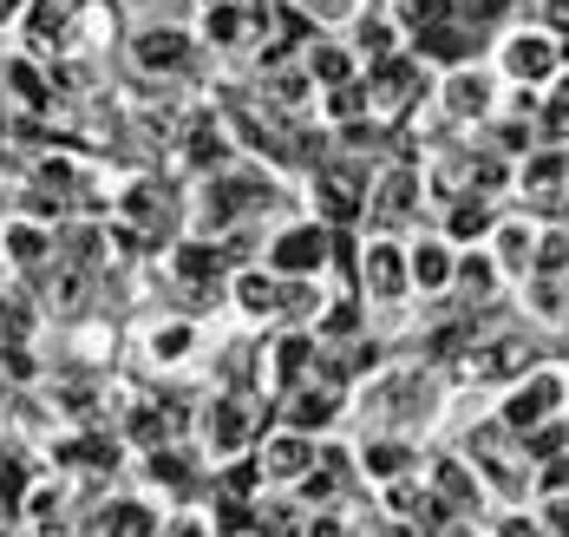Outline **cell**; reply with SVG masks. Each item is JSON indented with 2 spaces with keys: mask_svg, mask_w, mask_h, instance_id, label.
<instances>
[{
  "mask_svg": "<svg viewBox=\"0 0 569 537\" xmlns=\"http://www.w3.org/2000/svg\"><path fill=\"white\" fill-rule=\"evenodd\" d=\"M458 453L478 466V478H485V491H491V505H505V511H523V498L537 491V466L523 459V439H517L505 419H478L465 439H458Z\"/></svg>",
  "mask_w": 569,
  "mask_h": 537,
  "instance_id": "cell-1",
  "label": "cell"
},
{
  "mask_svg": "<svg viewBox=\"0 0 569 537\" xmlns=\"http://www.w3.org/2000/svg\"><path fill=\"white\" fill-rule=\"evenodd\" d=\"M498 419L517 439L550 419H569V360H530L511 387H498Z\"/></svg>",
  "mask_w": 569,
  "mask_h": 537,
  "instance_id": "cell-2",
  "label": "cell"
},
{
  "mask_svg": "<svg viewBox=\"0 0 569 537\" xmlns=\"http://www.w3.org/2000/svg\"><path fill=\"white\" fill-rule=\"evenodd\" d=\"M569 66V47L550 33V27H511L491 53V72L517 86V92H537V86H557Z\"/></svg>",
  "mask_w": 569,
  "mask_h": 537,
  "instance_id": "cell-3",
  "label": "cell"
},
{
  "mask_svg": "<svg viewBox=\"0 0 569 537\" xmlns=\"http://www.w3.org/2000/svg\"><path fill=\"white\" fill-rule=\"evenodd\" d=\"M419 99H432V66L419 60L412 47H399V53H387V60H367V106H373L380 125L412 119Z\"/></svg>",
  "mask_w": 569,
  "mask_h": 537,
  "instance_id": "cell-4",
  "label": "cell"
},
{
  "mask_svg": "<svg viewBox=\"0 0 569 537\" xmlns=\"http://www.w3.org/2000/svg\"><path fill=\"white\" fill-rule=\"evenodd\" d=\"M353 289L367 308H406L412 301V269H406V242L393 230H373V237L353 249Z\"/></svg>",
  "mask_w": 569,
  "mask_h": 537,
  "instance_id": "cell-5",
  "label": "cell"
},
{
  "mask_svg": "<svg viewBox=\"0 0 569 537\" xmlns=\"http://www.w3.org/2000/svg\"><path fill=\"white\" fill-rule=\"evenodd\" d=\"M262 262L288 276V282H301V276H328L335 269V230L308 210V217H288L276 223L269 237H262Z\"/></svg>",
  "mask_w": 569,
  "mask_h": 537,
  "instance_id": "cell-6",
  "label": "cell"
},
{
  "mask_svg": "<svg viewBox=\"0 0 569 537\" xmlns=\"http://www.w3.org/2000/svg\"><path fill=\"white\" fill-rule=\"evenodd\" d=\"M498 92H505V79H498L491 66H478V60L439 72V92H432L439 125H446V131H471V125H485L491 112H498Z\"/></svg>",
  "mask_w": 569,
  "mask_h": 537,
  "instance_id": "cell-7",
  "label": "cell"
},
{
  "mask_svg": "<svg viewBox=\"0 0 569 537\" xmlns=\"http://www.w3.org/2000/svg\"><path fill=\"white\" fill-rule=\"evenodd\" d=\"M419 165L426 158H387L380 171H373V183H367V223L373 230H406L412 217H419V203H426V178H419Z\"/></svg>",
  "mask_w": 569,
  "mask_h": 537,
  "instance_id": "cell-8",
  "label": "cell"
},
{
  "mask_svg": "<svg viewBox=\"0 0 569 537\" xmlns=\"http://www.w3.org/2000/svg\"><path fill=\"white\" fill-rule=\"evenodd\" d=\"M367 171L353 165V158H321L315 171H308V197H315V217L328 223V230H353V223H367Z\"/></svg>",
  "mask_w": 569,
  "mask_h": 537,
  "instance_id": "cell-9",
  "label": "cell"
},
{
  "mask_svg": "<svg viewBox=\"0 0 569 537\" xmlns=\"http://www.w3.org/2000/svg\"><path fill=\"white\" fill-rule=\"evenodd\" d=\"M197 27H183V20H144V27H131V66L138 72H151V79H177V72H190L197 66Z\"/></svg>",
  "mask_w": 569,
  "mask_h": 537,
  "instance_id": "cell-10",
  "label": "cell"
},
{
  "mask_svg": "<svg viewBox=\"0 0 569 537\" xmlns=\"http://www.w3.org/2000/svg\"><path fill=\"white\" fill-rule=\"evenodd\" d=\"M419 478L439 491V505L452 518H485L491 511V491H485V478H478V466L465 453H426L419 459Z\"/></svg>",
  "mask_w": 569,
  "mask_h": 537,
  "instance_id": "cell-11",
  "label": "cell"
},
{
  "mask_svg": "<svg viewBox=\"0 0 569 537\" xmlns=\"http://www.w3.org/2000/svg\"><path fill=\"white\" fill-rule=\"evenodd\" d=\"M276 414H282V426L308 432V439H328V432L347 419V387L321 380V374H308L301 387H288L282 400H276Z\"/></svg>",
  "mask_w": 569,
  "mask_h": 537,
  "instance_id": "cell-12",
  "label": "cell"
},
{
  "mask_svg": "<svg viewBox=\"0 0 569 537\" xmlns=\"http://www.w3.org/2000/svg\"><path fill=\"white\" fill-rule=\"evenodd\" d=\"M511 197H523L530 210H557L569 197V145H530V151L517 158Z\"/></svg>",
  "mask_w": 569,
  "mask_h": 537,
  "instance_id": "cell-13",
  "label": "cell"
},
{
  "mask_svg": "<svg viewBox=\"0 0 569 537\" xmlns=\"http://www.w3.org/2000/svg\"><path fill=\"white\" fill-rule=\"evenodd\" d=\"M485 249H491V262L505 269V282H523V276L537 269V249H543V217H537V210H498Z\"/></svg>",
  "mask_w": 569,
  "mask_h": 537,
  "instance_id": "cell-14",
  "label": "cell"
},
{
  "mask_svg": "<svg viewBox=\"0 0 569 537\" xmlns=\"http://www.w3.org/2000/svg\"><path fill=\"white\" fill-rule=\"evenodd\" d=\"M530 360H537L530 335H485L471 355L458 360V380H465V387H511Z\"/></svg>",
  "mask_w": 569,
  "mask_h": 537,
  "instance_id": "cell-15",
  "label": "cell"
},
{
  "mask_svg": "<svg viewBox=\"0 0 569 537\" xmlns=\"http://www.w3.org/2000/svg\"><path fill=\"white\" fill-rule=\"evenodd\" d=\"M419 459H426L419 439H412V432H393V426H373V432L353 446V473L367 478L373 491L393 485V478H406V473H419Z\"/></svg>",
  "mask_w": 569,
  "mask_h": 537,
  "instance_id": "cell-16",
  "label": "cell"
},
{
  "mask_svg": "<svg viewBox=\"0 0 569 537\" xmlns=\"http://www.w3.org/2000/svg\"><path fill=\"white\" fill-rule=\"evenodd\" d=\"M256 33H269V20H262V7H249V0H203V7H197V40H203L210 53H242Z\"/></svg>",
  "mask_w": 569,
  "mask_h": 537,
  "instance_id": "cell-17",
  "label": "cell"
},
{
  "mask_svg": "<svg viewBox=\"0 0 569 537\" xmlns=\"http://www.w3.org/2000/svg\"><path fill=\"white\" fill-rule=\"evenodd\" d=\"M315 360H321V341H315V328H282V335L262 348V387L282 400L288 387H301V380L315 374Z\"/></svg>",
  "mask_w": 569,
  "mask_h": 537,
  "instance_id": "cell-18",
  "label": "cell"
},
{
  "mask_svg": "<svg viewBox=\"0 0 569 537\" xmlns=\"http://www.w3.org/2000/svg\"><path fill=\"white\" fill-rule=\"evenodd\" d=\"M229 308L242 315V321H276L282 328V276L269 269V262H236L229 269Z\"/></svg>",
  "mask_w": 569,
  "mask_h": 537,
  "instance_id": "cell-19",
  "label": "cell"
},
{
  "mask_svg": "<svg viewBox=\"0 0 569 537\" xmlns=\"http://www.w3.org/2000/svg\"><path fill=\"white\" fill-rule=\"evenodd\" d=\"M256 466H262V485L288 491L295 478L315 466V439H308V432H295V426H269V432L256 439Z\"/></svg>",
  "mask_w": 569,
  "mask_h": 537,
  "instance_id": "cell-20",
  "label": "cell"
},
{
  "mask_svg": "<svg viewBox=\"0 0 569 537\" xmlns=\"http://www.w3.org/2000/svg\"><path fill=\"white\" fill-rule=\"evenodd\" d=\"M452 262H458V249L439 230H426V237H412L406 242V269H412V296H426V301H446L452 296Z\"/></svg>",
  "mask_w": 569,
  "mask_h": 537,
  "instance_id": "cell-21",
  "label": "cell"
},
{
  "mask_svg": "<svg viewBox=\"0 0 569 537\" xmlns=\"http://www.w3.org/2000/svg\"><path fill=\"white\" fill-rule=\"evenodd\" d=\"M498 289H505V269L491 262V249H485V242L458 249V262H452V296H458V308H491V301H498Z\"/></svg>",
  "mask_w": 569,
  "mask_h": 537,
  "instance_id": "cell-22",
  "label": "cell"
},
{
  "mask_svg": "<svg viewBox=\"0 0 569 537\" xmlns=\"http://www.w3.org/2000/svg\"><path fill=\"white\" fill-rule=\"evenodd\" d=\"M412 40V53L426 66H439V72H452V66H465V60H478V40H471V27L465 20H439V27H419V33H406Z\"/></svg>",
  "mask_w": 569,
  "mask_h": 537,
  "instance_id": "cell-23",
  "label": "cell"
},
{
  "mask_svg": "<svg viewBox=\"0 0 569 537\" xmlns=\"http://www.w3.org/2000/svg\"><path fill=\"white\" fill-rule=\"evenodd\" d=\"M301 66H308V79H315V92L347 86V79H360V72H367V60L353 53V40H328V33H315V40L301 47Z\"/></svg>",
  "mask_w": 569,
  "mask_h": 537,
  "instance_id": "cell-24",
  "label": "cell"
},
{
  "mask_svg": "<svg viewBox=\"0 0 569 537\" xmlns=\"http://www.w3.org/2000/svg\"><path fill=\"white\" fill-rule=\"evenodd\" d=\"M0 79L13 86V99H20L27 112H53V72L40 66V53H27V47L0 53Z\"/></svg>",
  "mask_w": 569,
  "mask_h": 537,
  "instance_id": "cell-25",
  "label": "cell"
},
{
  "mask_svg": "<svg viewBox=\"0 0 569 537\" xmlns=\"http://www.w3.org/2000/svg\"><path fill=\"white\" fill-rule=\"evenodd\" d=\"M491 223H498V197H458V203H446V223H439V237L452 242V249H471V242L491 237Z\"/></svg>",
  "mask_w": 569,
  "mask_h": 537,
  "instance_id": "cell-26",
  "label": "cell"
},
{
  "mask_svg": "<svg viewBox=\"0 0 569 537\" xmlns=\"http://www.w3.org/2000/svg\"><path fill=\"white\" fill-rule=\"evenodd\" d=\"M144 348H151V367H190L197 360V348H203V328L197 321H183V315H164L151 335H144Z\"/></svg>",
  "mask_w": 569,
  "mask_h": 537,
  "instance_id": "cell-27",
  "label": "cell"
},
{
  "mask_svg": "<svg viewBox=\"0 0 569 537\" xmlns=\"http://www.w3.org/2000/svg\"><path fill=\"white\" fill-rule=\"evenodd\" d=\"M347 40H353V53H360V60H387V53L406 47V27L393 20V7H373V0H367V13L347 27Z\"/></svg>",
  "mask_w": 569,
  "mask_h": 537,
  "instance_id": "cell-28",
  "label": "cell"
},
{
  "mask_svg": "<svg viewBox=\"0 0 569 537\" xmlns=\"http://www.w3.org/2000/svg\"><path fill=\"white\" fill-rule=\"evenodd\" d=\"M223 269H229V256H223V242H210V237H190L171 249V276L183 289H210Z\"/></svg>",
  "mask_w": 569,
  "mask_h": 537,
  "instance_id": "cell-29",
  "label": "cell"
},
{
  "mask_svg": "<svg viewBox=\"0 0 569 537\" xmlns=\"http://www.w3.org/2000/svg\"><path fill=\"white\" fill-rule=\"evenodd\" d=\"M106 537H158L164 531V511H151L144 498H118V505H106V525H99Z\"/></svg>",
  "mask_w": 569,
  "mask_h": 537,
  "instance_id": "cell-30",
  "label": "cell"
},
{
  "mask_svg": "<svg viewBox=\"0 0 569 537\" xmlns=\"http://www.w3.org/2000/svg\"><path fill=\"white\" fill-rule=\"evenodd\" d=\"M0 242H7V262H20V269H33V262H47V249H53V237L33 223V217H13L7 230H0Z\"/></svg>",
  "mask_w": 569,
  "mask_h": 537,
  "instance_id": "cell-31",
  "label": "cell"
},
{
  "mask_svg": "<svg viewBox=\"0 0 569 537\" xmlns=\"http://www.w3.org/2000/svg\"><path fill=\"white\" fill-rule=\"evenodd\" d=\"M537 145H569V79H557L550 99H537Z\"/></svg>",
  "mask_w": 569,
  "mask_h": 537,
  "instance_id": "cell-32",
  "label": "cell"
},
{
  "mask_svg": "<svg viewBox=\"0 0 569 537\" xmlns=\"http://www.w3.org/2000/svg\"><path fill=\"white\" fill-rule=\"evenodd\" d=\"M393 7V20L406 27V33H419V27H439V20H452L458 0H387Z\"/></svg>",
  "mask_w": 569,
  "mask_h": 537,
  "instance_id": "cell-33",
  "label": "cell"
},
{
  "mask_svg": "<svg viewBox=\"0 0 569 537\" xmlns=\"http://www.w3.org/2000/svg\"><path fill=\"white\" fill-rule=\"evenodd\" d=\"M301 13H308L315 27H353V20L367 13V0H301Z\"/></svg>",
  "mask_w": 569,
  "mask_h": 537,
  "instance_id": "cell-34",
  "label": "cell"
},
{
  "mask_svg": "<svg viewBox=\"0 0 569 537\" xmlns=\"http://www.w3.org/2000/svg\"><path fill=\"white\" fill-rule=\"evenodd\" d=\"M537 525H543L550 537H569V485H563V491H543V498H537Z\"/></svg>",
  "mask_w": 569,
  "mask_h": 537,
  "instance_id": "cell-35",
  "label": "cell"
},
{
  "mask_svg": "<svg viewBox=\"0 0 569 537\" xmlns=\"http://www.w3.org/2000/svg\"><path fill=\"white\" fill-rule=\"evenodd\" d=\"M27 328H33V308H27L20 296H0V335H7V341H20Z\"/></svg>",
  "mask_w": 569,
  "mask_h": 537,
  "instance_id": "cell-36",
  "label": "cell"
},
{
  "mask_svg": "<svg viewBox=\"0 0 569 537\" xmlns=\"http://www.w3.org/2000/svg\"><path fill=\"white\" fill-rule=\"evenodd\" d=\"M301 537H353V525H347V518L335 511V505H321V511H308Z\"/></svg>",
  "mask_w": 569,
  "mask_h": 537,
  "instance_id": "cell-37",
  "label": "cell"
},
{
  "mask_svg": "<svg viewBox=\"0 0 569 537\" xmlns=\"http://www.w3.org/2000/svg\"><path fill=\"white\" fill-rule=\"evenodd\" d=\"M491 537H550V531L537 525V511H530V518H523V511H505V518L491 525Z\"/></svg>",
  "mask_w": 569,
  "mask_h": 537,
  "instance_id": "cell-38",
  "label": "cell"
},
{
  "mask_svg": "<svg viewBox=\"0 0 569 537\" xmlns=\"http://www.w3.org/2000/svg\"><path fill=\"white\" fill-rule=\"evenodd\" d=\"M158 537H217V531H210V518L183 511V518H164V531H158Z\"/></svg>",
  "mask_w": 569,
  "mask_h": 537,
  "instance_id": "cell-39",
  "label": "cell"
},
{
  "mask_svg": "<svg viewBox=\"0 0 569 537\" xmlns=\"http://www.w3.org/2000/svg\"><path fill=\"white\" fill-rule=\"evenodd\" d=\"M537 27H550V33L569 47V0H543V20H537Z\"/></svg>",
  "mask_w": 569,
  "mask_h": 537,
  "instance_id": "cell-40",
  "label": "cell"
},
{
  "mask_svg": "<svg viewBox=\"0 0 569 537\" xmlns=\"http://www.w3.org/2000/svg\"><path fill=\"white\" fill-rule=\"evenodd\" d=\"M20 485H27V473H20V466H13V459H0V498H13V491H20Z\"/></svg>",
  "mask_w": 569,
  "mask_h": 537,
  "instance_id": "cell-41",
  "label": "cell"
},
{
  "mask_svg": "<svg viewBox=\"0 0 569 537\" xmlns=\"http://www.w3.org/2000/svg\"><path fill=\"white\" fill-rule=\"evenodd\" d=\"M20 13H27V0H0V27H20Z\"/></svg>",
  "mask_w": 569,
  "mask_h": 537,
  "instance_id": "cell-42",
  "label": "cell"
},
{
  "mask_svg": "<svg viewBox=\"0 0 569 537\" xmlns=\"http://www.w3.org/2000/svg\"><path fill=\"white\" fill-rule=\"evenodd\" d=\"M0 537H7V505H0Z\"/></svg>",
  "mask_w": 569,
  "mask_h": 537,
  "instance_id": "cell-43",
  "label": "cell"
},
{
  "mask_svg": "<svg viewBox=\"0 0 569 537\" xmlns=\"http://www.w3.org/2000/svg\"><path fill=\"white\" fill-rule=\"evenodd\" d=\"M0 131H7V99H0Z\"/></svg>",
  "mask_w": 569,
  "mask_h": 537,
  "instance_id": "cell-44",
  "label": "cell"
},
{
  "mask_svg": "<svg viewBox=\"0 0 569 537\" xmlns=\"http://www.w3.org/2000/svg\"><path fill=\"white\" fill-rule=\"evenodd\" d=\"M0 165H7V151H0Z\"/></svg>",
  "mask_w": 569,
  "mask_h": 537,
  "instance_id": "cell-45",
  "label": "cell"
},
{
  "mask_svg": "<svg viewBox=\"0 0 569 537\" xmlns=\"http://www.w3.org/2000/svg\"><path fill=\"white\" fill-rule=\"evenodd\" d=\"M249 537H262V531H249Z\"/></svg>",
  "mask_w": 569,
  "mask_h": 537,
  "instance_id": "cell-46",
  "label": "cell"
}]
</instances>
